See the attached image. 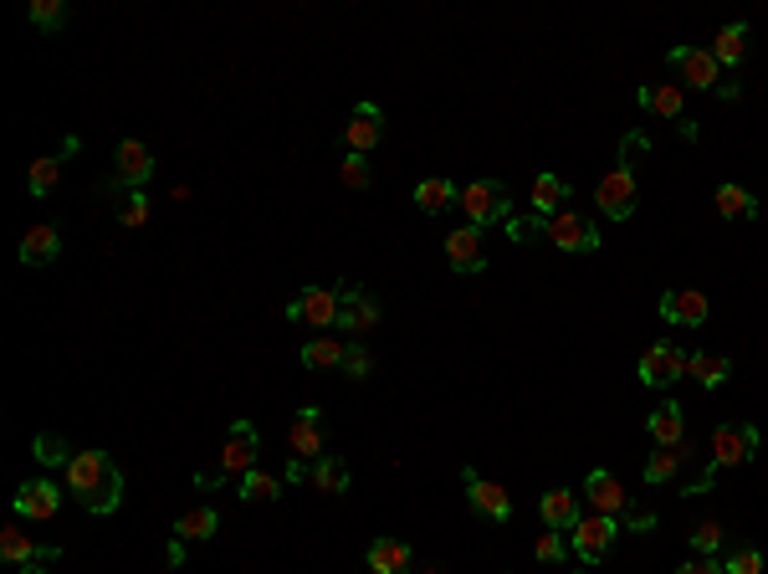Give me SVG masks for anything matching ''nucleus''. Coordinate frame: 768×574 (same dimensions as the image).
I'll use <instances>...</instances> for the list:
<instances>
[{
	"instance_id": "obj_29",
	"label": "nucleus",
	"mask_w": 768,
	"mask_h": 574,
	"mask_svg": "<svg viewBox=\"0 0 768 574\" xmlns=\"http://www.w3.org/2000/svg\"><path fill=\"white\" fill-rule=\"evenodd\" d=\"M569 180H559V175H549V170H543V175L534 180V216H543V221H553V216H559V210L569 206Z\"/></svg>"
},
{
	"instance_id": "obj_49",
	"label": "nucleus",
	"mask_w": 768,
	"mask_h": 574,
	"mask_svg": "<svg viewBox=\"0 0 768 574\" xmlns=\"http://www.w3.org/2000/svg\"><path fill=\"white\" fill-rule=\"evenodd\" d=\"M569 574H595V570H569Z\"/></svg>"
},
{
	"instance_id": "obj_36",
	"label": "nucleus",
	"mask_w": 768,
	"mask_h": 574,
	"mask_svg": "<svg viewBox=\"0 0 768 574\" xmlns=\"http://www.w3.org/2000/svg\"><path fill=\"white\" fill-rule=\"evenodd\" d=\"M687 375L702 384V390H718V384H727L733 365H727L722 354H687Z\"/></svg>"
},
{
	"instance_id": "obj_18",
	"label": "nucleus",
	"mask_w": 768,
	"mask_h": 574,
	"mask_svg": "<svg viewBox=\"0 0 768 574\" xmlns=\"http://www.w3.org/2000/svg\"><path fill=\"white\" fill-rule=\"evenodd\" d=\"M584 497H589V508L605 513V518H620V513L630 508V493L620 487L615 472H605V467H595V472L584 478Z\"/></svg>"
},
{
	"instance_id": "obj_35",
	"label": "nucleus",
	"mask_w": 768,
	"mask_h": 574,
	"mask_svg": "<svg viewBox=\"0 0 768 574\" xmlns=\"http://www.w3.org/2000/svg\"><path fill=\"white\" fill-rule=\"evenodd\" d=\"M718 210H722V221H753L758 216V195H748L743 185H718Z\"/></svg>"
},
{
	"instance_id": "obj_11",
	"label": "nucleus",
	"mask_w": 768,
	"mask_h": 574,
	"mask_svg": "<svg viewBox=\"0 0 768 574\" xmlns=\"http://www.w3.org/2000/svg\"><path fill=\"white\" fill-rule=\"evenodd\" d=\"M635 375H641L645 390H666V384H676L687 375V349H676V344L661 338V344H651V349L641 354V369H635Z\"/></svg>"
},
{
	"instance_id": "obj_47",
	"label": "nucleus",
	"mask_w": 768,
	"mask_h": 574,
	"mask_svg": "<svg viewBox=\"0 0 768 574\" xmlns=\"http://www.w3.org/2000/svg\"><path fill=\"white\" fill-rule=\"evenodd\" d=\"M620 518H626V528H635V533H651V528H656V513H645V508H626Z\"/></svg>"
},
{
	"instance_id": "obj_33",
	"label": "nucleus",
	"mask_w": 768,
	"mask_h": 574,
	"mask_svg": "<svg viewBox=\"0 0 768 574\" xmlns=\"http://www.w3.org/2000/svg\"><path fill=\"white\" fill-rule=\"evenodd\" d=\"M712 62L718 67H727V72H733L737 62H743V51H748V26H743V21H737V26H722L718 36H712Z\"/></svg>"
},
{
	"instance_id": "obj_34",
	"label": "nucleus",
	"mask_w": 768,
	"mask_h": 574,
	"mask_svg": "<svg viewBox=\"0 0 768 574\" xmlns=\"http://www.w3.org/2000/svg\"><path fill=\"white\" fill-rule=\"evenodd\" d=\"M308 482H313L318 493L344 497V493H348V467H344V457H318V462L308 467Z\"/></svg>"
},
{
	"instance_id": "obj_32",
	"label": "nucleus",
	"mask_w": 768,
	"mask_h": 574,
	"mask_svg": "<svg viewBox=\"0 0 768 574\" xmlns=\"http://www.w3.org/2000/svg\"><path fill=\"white\" fill-rule=\"evenodd\" d=\"M344 354H348V338L318 334V338L302 344V365H308V369H344Z\"/></svg>"
},
{
	"instance_id": "obj_13",
	"label": "nucleus",
	"mask_w": 768,
	"mask_h": 574,
	"mask_svg": "<svg viewBox=\"0 0 768 574\" xmlns=\"http://www.w3.org/2000/svg\"><path fill=\"white\" fill-rule=\"evenodd\" d=\"M62 549L57 543H36L32 533H21L16 524L0 528V564H11V570H26V564H57Z\"/></svg>"
},
{
	"instance_id": "obj_17",
	"label": "nucleus",
	"mask_w": 768,
	"mask_h": 574,
	"mask_svg": "<svg viewBox=\"0 0 768 574\" xmlns=\"http://www.w3.org/2000/svg\"><path fill=\"white\" fill-rule=\"evenodd\" d=\"M712 303H707L702 287H672V292H661V319L676 323V329H702Z\"/></svg>"
},
{
	"instance_id": "obj_22",
	"label": "nucleus",
	"mask_w": 768,
	"mask_h": 574,
	"mask_svg": "<svg viewBox=\"0 0 768 574\" xmlns=\"http://www.w3.org/2000/svg\"><path fill=\"white\" fill-rule=\"evenodd\" d=\"M645 431H651L656 447H687V405H676V400L656 405L645 415Z\"/></svg>"
},
{
	"instance_id": "obj_3",
	"label": "nucleus",
	"mask_w": 768,
	"mask_h": 574,
	"mask_svg": "<svg viewBox=\"0 0 768 574\" xmlns=\"http://www.w3.org/2000/svg\"><path fill=\"white\" fill-rule=\"evenodd\" d=\"M256 457H262V436H256V426L251 421H236L231 431H226V447L216 451V467L210 472H200V487H220V482H241L247 472H256Z\"/></svg>"
},
{
	"instance_id": "obj_31",
	"label": "nucleus",
	"mask_w": 768,
	"mask_h": 574,
	"mask_svg": "<svg viewBox=\"0 0 768 574\" xmlns=\"http://www.w3.org/2000/svg\"><path fill=\"white\" fill-rule=\"evenodd\" d=\"M283 487H287V478L267 472V467H256V472H247V478L236 482V497H241V503H277Z\"/></svg>"
},
{
	"instance_id": "obj_43",
	"label": "nucleus",
	"mask_w": 768,
	"mask_h": 574,
	"mask_svg": "<svg viewBox=\"0 0 768 574\" xmlns=\"http://www.w3.org/2000/svg\"><path fill=\"white\" fill-rule=\"evenodd\" d=\"M722 539H727V533H722L718 524H697V528H691V549H697V554H712V559H718Z\"/></svg>"
},
{
	"instance_id": "obj_45",
	"label": "nucleus",
	"mask_w": 768,
	"mask_h": 574,
	"mask_svg": "<svg viewBox=\"0 0 768 574\" xmlns=\"http://www.w3.org/2000/svg\"><path fill=\"white\" fill-rule=\"evenodd\" d=\"M534 554H538V564H564V533H553V528H549V533L538 539Z\"/></svg>"
},
{
	"instance_id": "obj_46",
	"label": "nucleus",
	"mask_w": 768,
	"mask_h": 574,
	"mask_svg": "<svg viewBox=\"0 0 768 574\" xmlns=\"http://www.w3.org/2000/svg\"><path fill=\"white\" fill-rule=\"evenodd\" d=\"M676 574H727V564H718L712 554H697V559H687Z\"/></svg>"
},
{
	"instance_id": "obj_9",
	"label": "nucleus",
	"mask_w": 768,
	"mask_h": 574,
	"mask_svg": "<svg viewBox=\"0 0 768 574\" xmlns=\"http://www.w3.org/2000/svg\"><path fill=\"white\" fill-rule=\"evenodd\" d=\"M339 308H344L339 287H302L287 303V319L302 323V329H339Z\"/></svg>"
},
{
	"instance_id": "obj_48",
	"label": "nucleus",
	"mask_w": 768,
	"mask_h": 574,
	"mask_svg": "<svg viewBox=\"0 0 768 574\" xmlns=\"http://www.w3.org/2000/svg\"><path fill=\"white\" fill-rule=\"evenodd\" d=\"M16 574H51L47 564H26V570H16Z\"/></svg>"
},
{
	"instance_id": "obj_44",
	"label": "nucleus",
	"mask_w": 768,
	"mask_h": 574,
	"mask_svg": "<svg viewBox=\"0 0 768 574\" xmlns=\"http://www.w3.org/2000/svg\"><path fill=\"white\" fill-rule=\"evenodd\" d=\"M543 216H507V237L513 241H534V237H543Z\"/></svg>"
},
{
	"instance_id": "obj_28",
	"label": "nucleus",
	"mask_w": 768,
	"mask_h": 574,
	"mask_svg": "<svg viewBox=\"0 0 768 574\" xmlns=\"http://www.w3.org/2000/svg\"><path fill=\"white\" fill-rule=\"evenodd\" d=\"M691 447H656L651 457H645V482L651 487H666V482L681 478V467H687Z\"/></svg>"
},
{
	"instance_id": "obj_5",
	"label": "nucleus",
	"mask_w": 768,
	"mask_h": 574,
	"mask_svg": "<svg viewBox=\"0 0 768 574\" xmlns=\"http://www.w3.org/2000/svg\"><path fill=\"white\" fill-rule=\"evenodd\" d=\"M287 451H293L287 482H302L318 457H329V451H323V411H318V405H302V411L293 415V426H287Z\"/></svg>"
},
{
	"instance_id": "obj_21",
	"label": "nucleus",
	"mask_w": 768,
	"mask_h": 574,
	"mask_svg": "<svg viewBox=\"0 0 768 574\" xmlns=\"http://www.w3.org/2000/svg\"><path fill=\"white\" fill-rule=\"evenodd\" d=\"M62 256V231L51 221H36L26 237H21V267H51Z\"/></svg>"
},
{
	"instance_id": "obj_24",
	"label": "nucleus",
	"mask_w": 768,
	"mask_h": 574,
	"mask_svg": "<svg viewBox=\"0 0 768 574\" xmlns=\"http://www.w3.org/2000/svg\"><path fill=\"white\" fill-rule=\"evenodd\" d=\"M78 149H82L78 139H67L62 149H57V154H47V160H36V164H32V175H26V191H32L36 200H47V195L57 191V180H62V164L72 160Z\"/></svg>"
},
{
	"instance_id": "obj_26",
	"label": "nucleus",
	"mask_w": 768,
	"mask_h": 574,
	"mask_svg": "<svg viewBox=\"0 0 768 574\" xmlns=\"http://www.w3.org/2000/svg\"><path fill=\"white\" fill-rule=\"evenodd\" d=\"M364 564H369V574H410L415 554H410V543H400V539H375L369 554H364Z\"/></svg>"
},
{
	"instance_id": "obj_20",
	"label": "nucleus",
	"mask_w": 768,
	"mask_h": 574,
	"mask_svg": "<svg viewBox=\"0 0 768 574\" xmlns=\"http://www.w3.org/2000/svg\"><path fill=\"white\" fill-rule=\"evenodd\" d=\"M635 103H641L645 113L666 118V124H681V118H687V93H681L676 82H641Z\"/></svg>"
},
{
	"instance_id": "obj_39",
	"label": "nucleus",
	"mask_w": 768,
	"mask_h": 574,
	"mask_svg": "<svg viewBox=\"0 0 768 574\" xmlns=\"http://www.w3.org/2000/svg\"><path fill=\"white\" fill-rule=\"evenodd\" d=\"M32 26H42V32H62L67 5L62 0H32Z\"/></svg>"
},
{
	"instance_id": "obj_14",
	"label": "nucleus",
	"mask_w": 768,
	"mask_h": 574,
	"mask_svg": "<svg viewBox=\"0 0 768 574\" xmlns=\"http://www.w3.org/2000/svg\"><path fill=\"white\" fill-rule=\"evenodd\" d=\"M666 62L687 78V88H697V93H718L722 88V67L712 62V51L702 47H672L666 51Z\"/></svg>"
},
{
	"instance_id": "obj_1",
	"label": "nucleus",
	"mask_w": 768,
	"mask_h": 574,
	"mask_svg": "<svg viewBox=\"0 0 768 574\" xmlns=\"http://www.w3.org/2000/svg\"><path fill=\"white\" fill-rule=\"evenodd\" d=\"M62 487L72 493V503L88 513H118L124 503V472L113 462L108 451H78L72 462L62 467Z\"/></svg>"
},
{
	"instance_id": "obj_19",
	"label": "nucleus",
	"mask_w": 768,
	"mask_h": 574,
	"mask_svg": "<svg viewBox=\"0 0 768 574\" xmlns=\"http://www.w3.org/2000/svg\"><path fill=\"white\" fill-rule=\"evenodd\" d=\"M379 139H385V113H379L375 103H359L354 118L344 124V149L348 154H369Z\"/></svg>"
},
{
	"instance_id": "obj_12",
	"label": "nucleus",
	"mask_w": 768,
	"mask_h": 574,
	"mask_svg": "<svg viewBox=\"0 0 768 574\" xmlns=\"http://www.w3.org/2000/svg\"><path fill=\"white\" fill-rule=\"evenodd\" d=\"M339 298H344V308H339V329H344L348 338H364L369 329H379V298L375 292H364L359 283H339Z\"/></svg>"
},
{
	"instance_id": "obj_42",
	"label": "nucleus",
	"mask_w": 768,
	"mask_h": 574,
	"mask_svg": "<svg viewBox=\"0 0 768 574\" xmlns=\"http://www.w3.org/2000/svg\"><path fill=\"white\" fill-rule=\"evenodd\" d=\"M344 375H348V380H369V349H364V338H348Z\"/></svg>"
},
{
	"instance_id": "obj_6",
	"label": "nucleus",
	"mask_w": 768,
	"mask_h": 574,
	"mask_svg": "<svg viewBox=\"0 0 768 574\" xmlns=\"http://www.w3.org/2000/svg\"><path fill=\"white\" fill-rule=\"evenodd\" d=\"M456 206L467 210V226L486 231V226H507V216H513V195H507L502 180H471V185H461V200H456Z\"/></svg>"
},
{
	"instance_id": "obj_40",
	"label": "nucleus",
	"mask_w": 768,
	"mask_h": 574,
	"mask_svg": "<svg viewBox=\"0 0 768 574\" xmlns=\"http://www.w3.org/2000/svg\"><path fill=\"white\" fill-rule=\"evenodd\" d=\"M727 574H764V549L758 543H737L727 554Z\"/></svg>"
},
{
	"instance_id": "obj_8",
	"label": "nucleus",
	"mask_w": 768,
	"mask_h": 574,
	"mask_svg": "<svg viewBox=\"0 0 768 574\" xmlns=\"http://www.w3.org/2000/svg\"><path fill=\"white\" fill-rule=\"evenodd\" d=\"M154 180V149L144 139H124L118 154H113V180L108 191H144Z\"/></svg>"
},
{
	"instance_id": "obj_37",
	"label": "nucleus",
	"mask_w": 768,
	"mask_h": 574,
	"mask_svg": "<svg viewBox=\"0 0 768 574\" xmlns=\"http://www.w3.org/2000/svg\"><path fill=\"white\" fill-rule=\"evenodd\" d=\"M32 447H36V457H42V462H47V467H67V462H72V457H78V451L67 447L62 436H51V431H42V436H36V441H32Z\"/></svg>"
},
{
	"instance_id": "obj_15",
	"label": "nucleus",
	"mask_w": 768,
	"mask_h": 574,
	"mask_svg": "<svg viewBox=\"0 0 768 574\" xmlns=\"http://www.w3.org/2000/svg\"><path fill=\"white\" fill-rule=\"evenodd\" d=\"M461 478H467V503H471L477 518H486V524H507V518H513V497H507V487L477 478L471 467H461Z\"/></svg>"
},
{
	"instance_id": "obj_30",
	"label": "nucleus",
	"mask_w": 768,
	"mask_h": 574,
	"mask_svg": "<svg viewBox=\"0 0 768 574\" xmlns=\"http://www.w3.org/2000/svg\"><path fill=\"white\" fill-rule=\"evenodd\" d=\"M216 528H220L216 508H190L174 518V543H205V539H216Z\"/></svg>"
},
{
	"instance_id": "obj_2",
	"label": "nucleus",
	"mask_w": 768,
	"mask_h": 574,
	"mask_svg": "<svg viewBox=\"0 0 768 574\" xmlns=\"http://www.w3.org/2000/svg\"><path fill=\"white\" fill-rule=\"evenodd\" d=\"M645 154H651L645 128H630L626 144H620L615 170L595 185V206L605 210V221H630V216H635V206H641V160Z\"/></svg>"
},
{
	"instance_id": "obj_50",
	"label": "nucleus",
	"mask_w": 768,
	"mask_h": 574,
	"mask_svg": "<svg viewBox=\"0 0 768 574\" xmlns=\"http://www.w3.org/2000/svg\"><path fill=\"white\" fill-rule=\"evenodd\" d=\"M164 574H180V570H174V564H170V570H164Z\"/></svg>"
},
{
	"instance_id": "obj_16",
	"label": "nucleus",
	"mask_w": 768,
	"mask_h": 574,
	"mask_svg": "<svg viewBox=\"0 0 768 574\" xmlns=\"http://www.w3.org/2000/svg\"><path fill=\"white\" fill-rule=\"evenodd\" d=\"M62 497H67V487H57V482H47V478L21 482V493H16V518H32V524H51V518L62 513Z\"/></svg>"
},
{
	"instance_id": "obj_38",
	"label": "nucleus",
	"mask_w": 768,
	"mask_h": 574,
	"mask_svg": "<svg viewBox=\"0 0 768 574\" xmlns=\"http://www.w3.org/2000/svg\"><path fill=\"white\" fill-rule=\"evenodd\" d=\"M339 180H344L348 191H369V180H375V170H369V154H344V164H339Z\"/></svg>"
},
{
	"instance_id": "obj_51",
	"label": "nucleus",
	"mask_w": 768,
	"mask_h": 574,
	"mask_svg": "<svg viewBox=\"0 0 768 574\" xmlns=\"http://www.w3.org/2000/svg\"><path fill=\"white\" fill-rule=\"evenodd\" d=\"M431 574H440V570H431Z\"/></svg>"
},
{
	"instance_id": "obj_25",
	"label": "nucleus",
	"mask_w": 768,
	"mask_h": 574,
	"mask_svg": "<svg viewBox=\"0 0 768 574\" xmlns=\"http://www.w3.org/2000/svg\"><path fill=\"white\" fill-rule=\"evenodd\" d=\"M538 513H543V524H549L553 533H569V528L584 518V513H580V493H569V487H553V493H543Z\"/></svg>"
},
{
	"instance_id": "obj_23",
	"label": "nucleus",
	"mask_w": 768,
	"mask_h": 574,
	"mask_svg": "<svg viewBox=\"0 0 768 574\" xmlns=\"http://www.w3.org/2000/svg\"><path fill=\"white\" fill-rule=\"evenodd\" d=\"M446 262H451V272H486L482 231L477 226H456L451 237H446Z\"/></svg>"
},
{
	"instance_id": "obj_7",
	"label": "nucleus",
	"mask_w": 768,
	"mask_h": 574,
	"mask_svg": "<svg viewBox=\"0 0 768 574\" xmlns=\"http://www.w3.org/2000/svg\"><path fill=\"white\" fill-rule=\"evenodd\" d=\"M615 533H620V518H605V513H584L580 524L569 528V543L584 564H605V554L615 549Z\"/></svg>"
},
{
	"instance_id": "obj_10",
	"label": "nucleus",
	"mask_w": 768,
	"mask_h": 574,
	"mask_svg": "<svg viewBox=\"0 0 768 574\" xmlns=\"http://www.w3.org/2000/svg\"><path fill=\"white\" fill-rule=\"evenodd\" d=\"M543 237L553 246H564V252H599V226L595 216H584V210H559L549 226H543Z\"/></svg>"
},
{
	"instance_id": "obj_27",
	"label": "nucleus",
	"mask_w": 768,
	"mask_h": 574,
	"mask_svg": "<svg viewBox=\"0 0 768 574\" xmlns=\"http://www.w3.org/2000/svg\"><path fill=\"white\" fill-rule=\"evenodd\" d=\"M456 200H461V191H456L446 175H431L415 185V206H421L425 216H446V210H456Z\"/></svg>"
},
{
	"instance_id": "obj_4",
	"label": "nucleus",
	"mask_w": 768,
	"mask_h": 574,
	"mask_svg": "<svg viewBox=\"0 0 768 574\" xmlns=\"http://www.w3.org/2000/svg\"><path fill=\"white\" fill-rule=\"evenodd\" d=\"M758 426H743V421H727V426L712 431V457H707V472L697 482H691V493H707L712 487V478L718 472H727V467H748L753 457H758Z\"/></svg>"
},
{
	"instance_id": "obj_41",
	"label": "nucleus",
	"mask_w": 768,
	"mask_h": 574,
	"mask_svg": "<svg viewBox=\"0 0 768 574\" xmlns=\"http://www.w3.org/2000/svg\"><path fill=\"white\" fill-rule=\"evenodd\" d=\"M149 210H154V200H149L144 191H134L124 200V210H118V226H144V221H149Z\"/></svg>"
}]
</instances>
